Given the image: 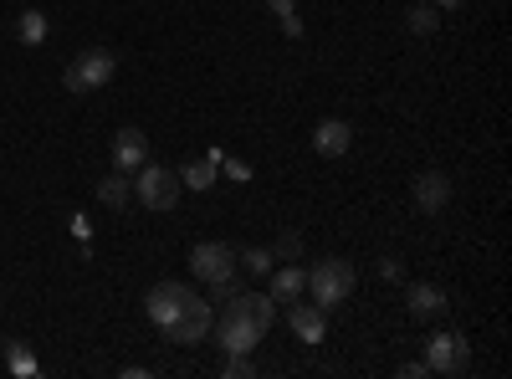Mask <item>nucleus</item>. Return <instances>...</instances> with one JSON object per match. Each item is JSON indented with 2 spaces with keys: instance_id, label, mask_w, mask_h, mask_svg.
Here are the masks:
<instances>
[{
  "instance_id": "20e7f679",
  "label": "nucleus",
  "mask_w": 512,
  "mask_h": 379,
  "mask_svg": "<svg viewBox=\"0 0 512 379\" xmlns=\"http://www.w3.org/2000/svg\"><path fill=\"white\" fill-rule=\"evenodd\" d=\"M128 180H134V200L144 205V210H175L180 205V170H164V164H139V170L134 175H128Z\"/></svg>"
},
{
  "instance_id": "423d86ee",
  "label": "nucleus",
  "mask_w": 512,
  "mask_h": 379,
  "mask_svg": "<svg viewBox=\"0 0 512 379\" xmlns=\"http://www.w3.org/2000/svg\"><path fill=\"white\" fill-rule=\"evenodd\" d=\"M190 267L205 287H221V282H241V267H236V246L226 241H195L190 246Z\"/></svg>"
},
{
  "instance_id": "ddd939ff",
  "label": "nucleus",
  "mask_w": 512,
  "mask_h": 379,
  "mask_svg": "<svg viewBox=\"0 0 512 379\" xmlns=\"http://www.w3.org/2000/svg\"><path fill=\"white\" fill-rule=\"evenodd\" d=\"M287 323L303 344H323L328 339V313L318 303H287Z\"/></svg>"
},
{
  "instance_id": "9d476101",
  "label": "nucleus",
  "mask_w": 512,
  "mask_h": 379,
  "mask_svg": "<svg viewBox=\"0 0 512 379\" xmlns=\"http://www.w3.org/2000/svg\"><path fill=\"white\" fill-rule=\"evenodd\" d=\"M313 149H318V159H344L354 149V123L349 118H323L313 129Z\"/></svg>"
},
{
  "instance_id": "5701e85b",
  "label": "nucleus",
  "mask_w": 512,
  "mask_h": 379,
  "mask_svg": "<svg viewBox=\"0 0 512 379\" xmlns=\"http://www.w3.org/2000/svg\"><path fill=\"white\" fill-rule=\"evenodd\" d=\"M216 170H221V180H236V185H246V180H251V164H246V159H231V154H221V159H216Z\"/></svg>"
},
{
  "instance_id": "4468645a",
  "label": "nucleus",
  "mask_w": 512,
  "mask_h": 379,
  "mask_svg": "<svg viewBox=\"0 0 512 379\" xmlns=\"http://www.w3.org/2000/svg\"><path fill=\"white\" fill-rule=\"evenodd\" d=\"M216 159H221V149H205L200 159H190L185 170H180V185H185V190H195V195H200V190H210V185L221 180V170H216Z\"/></svg>"
},
{
  "instance_id": "a878e982",
  "label": "nucleus",
  "mask_w": 512,
  "mask_h": 379,
  "mask_svg": "<svg viewBox=\"0 0 512 379\" xmlns=\"http://www.w3.org/2000/svg\"><path fill=\"white\" fill-rule=\"evenodd\" d=\"M400 272H405V262H400V257H379V277H390V282H395Z\"/></svg>"
},
{
  "instance_id": "1a4fd4ad",
  "label": "nucleus",
  "mask_w": 512,
  "mask_h": 379,
  "mask_svg": "<svg viewBox=\"0 0 512 379\" xmlns=\"http://www.w3.org/2000/svg\"><path fill=\"white\" fill-rule=\"evenodd\" d=\"M190 292H195V287H185V282H154V287H149V298H144L149 323H154V328H164L169 318L180 313V303L190 298Z\"/></svg>"
},
{
  "instance_id": "0eeeda50",
  "label": "nucleus",
  "mask_w": 512,
  "mask_h": 379,
  "mask_svg": "<svg viewBox=\"0 0 512 379\" xmlns=\"http://www.w3.org/2000/svg\"><path fill=\"white\" fill-rule=\"evenodd\" d=\"M425 364H431V374H466L472 369V344H466V333L436 328L431 339H425Z\"/></svg>"
},
{
  "instance_id": "f3484780",
  "label": "nucleus",
  "mask_w": 512,
  "mask_h": 379,
  "mask_svg": "<svg viewBox=\"0 0 512 379\" xmlns=\"http://www.w3.org/2000/svg\"><path fill=\"white\" fill-rule=\"evenodd\" d=\"M236 267L246 277H267L277 267V257H272V246H246V251H236Z\"/></svg>"
},
{
  "instance_id": "412c9836",
  "label": "nucleus",
  "mask_w": 512,
  "mask_h": 379,
  "mask_svg": "<svg viewBox=\"0 0 512 379\" xmlns=\"http://www.w3.org/2000/svg\"><path fill=\"white\" fill-rule=\"evenodd\" d=\"M405 26H410L415 36H431V31L441 26V11H436V6H410V11H405Z\"/></svg>"
},
{
  "instance_id": "f8f14e48",
  "label": "nucleus",
  "mask_w": 512,
  "mask_h": 379,
  "mask_svg": "<svg viewBox=\"0 0 512 379\" xmlns=\"http://www.w3.org/2000/svg\"><path fill=\"white\" fill-rule=\"evenodd\" d=\"M139 164H149V139H144V129H118V134H113V170H118V175H134Z\"/></svg>"
},
{
  "instance_id": "7ed1b4c3",
  "label": "nucleus",
  "mask_w": 512,
  "mask_h": 379,
  "mask_svg": "<svg viewBox=\"0 0 512 379\" xmlns=\"http://www.w3.org/2000/svg\"><path fill=\"white\" fill-rule=\"evenodd\" d=\"M113 72H118V57L108 47H88L82 57H72V67L62 72V88L72 98H93V93H103L113 82Z\"/></svg>"
},
{
  "instance_id": "393cba45",
  "label": "nucleus",
  "mask_w": 512,
  "mask_h": 379,
  "mask_svg": "<svg viewBox=\"0 0 512 379\" xmlns=\"http://www.w3.org/2000/svg\"><path fill=\"white\" fill-rule=\"evenodd\" d=\"M400 374H405V379H431V364H425V359H410V364H400Z\"/></svg>"
},
{
  "instance_id": "cd10ccee",
  "label": "nucleus",
  "mask_w": 512,
  "mask_h": 379,
  "mask_svg": "<svg viewBox=\"0 0 512 379\" xmlns=\"http://www.w3.org/2000/svg\"><path fill=\"white\" fill-rule=\"evenodd\" d=\"M0 313H6V303H0Z\"/></svg>"
},
{
  "instance_id": "dca6fc26",
  "label": "nucleus",
  "mask_w": 512,
  "mask_h": 379,
  "mask_svg": "<svg viewBox=\"0 0 512 379\" xmlns=\"http://www.w3.org/2000/svg\"><path fill=\"white\" fill-rule=\"evenodd\" d=\"M98 200H103V205H113V210H123L128 200H134V180L113 170L108 180H98Z\"/></svg>"
},
{
  "instance_id": "39448f33",
  "label": "nucleus",
  "mask_w": 512,
  "mask_h": 379,
  "mask_svg": "<svg viewBox=\"0 0 512 379\" xmlns=\"http://www.w3.org/2000/svg\"><path fill=\"white\" fill-rule=\"evenodd\" d=\"M210 323H216V303H210V298H195V292H190V298L180 303V313L169 318L159 333H164L169 344L190 349V344H205V339H210Z\"/></svg>"
},
{
  "instance_id": "6e6552de",
  "label": "nucleus",
  "mask_w": 512,
  "mask_h": 379,
  "mask_svg": "<svg viewBox=\"0 0 512 379\" xmlns=\"http://www.w3.org/2000/svg\"><path fill=\"white\" fill-rule=\"evenodd\" d=\"M410 200H415L420 216H441V210L451 205V180H446L441 170H420V175L410 180Z\"/></svg>"
},
{
  "instance_id": "f03ea898",
  "label": "nucleus",
  "mask_w": 512,
  "mask_h": 379,
  "mask_svg": "<svg viewBox=\"0 0 512 379\" xmlns=\"http://www.w3.org/2000/svg\"><path fill=\"white\" fill-rule=\"evenodd\" d=\"M354 287H359V272H354V262H344V257H323V262L308 272V292H313V303H318L323 313L344 308V303L354 298Z\"/></svg>"
},
{
  "instance_id": "b1692460",
  "label": "nucleus",
  "mask_w": 512,
  "mask_h": 379,
  "mask_svg": "<svg viewBox=\"0 0 512 379\" xmlns=\"http://www.w3.org/2000/svg\"><path fill=\"white\" fill-rule=\"evenodd\" d=\"M221 374H226V379H251V374H256V364H251V354H226Z\"/></svg>"
},
{
  "instance_id": "a211bd4d",
  "label": "nucleus",
  "mask_w": 512,
  "mask_h": 379,
  "mask_svg": "<svg viewBox=\"0 0 512 379\" xmlns=\"http://www.w3.org/2000/svg\"><path fill=\"white\" fill-rule=\"evenodd\" d=\"M47 16L41 11H21V21H16V36H21V47H41V41H47Z\"/></svg>"
},
{
  "instance_id": "2eb2a0df",
  "label": "nucleus",
  "mask_w": 512,
  "mask_h": 379,
  "mask_svg": "<svg viewBox=\"0 0 512 379\" xmlns=\"http://www.w3.org/2000/svg\"><path fill=\"white\" fill-rule=\"evenodd\" d=\"M272 303H297L308 292V272L303 267H272Z\"/></svg>"
},
{
  "instance_id": "9b49d317",
  "label": "nucleus",
  "mask_w": 512,
  "mask_h": 379,
  "mask_svg": "<svg viewBox=\"0 0 512 379\" xmlns=\"http://www.w3.org/2000/svg\"><path fill=\"white\" fill-rule=\"evenodd\" d=\"M405 308H410V318H420V323H436V318H446V292L436 287V282H410L405 287Z\"/></svg>"
},
{
  "instance_id": "f257e3e1",
  "label": "nucleus",
  "mask_w": 512,
  "mask_h": 379,
  "mask_svg": "<svg viewBox=\"0 0 512 379\" xmlns=\"http://www.w3.org/2000/svg\"><path fill=\"white\" fill-rule=\"evenodd\" d=\"M272 318H277V303H272V298L236 287L231 298L221 303V313H216V323H210V333H216V344H221L226 354H251L256 344L267 339Z\"/></svg>"
},
{
  "instance_id": "bb28decb",
  "label": "nucleus",
  "mask_w": 512,
  "mask_h": 379,
  "mask_svg": "<svg viewBox=\"0 0 512 379\" xmlns=\"http://www.w3.org/2000/svg\"><path fill=\"white\" fill-rule=\"evenodd\" d=\"M431 6H436V11H456V6H461V0H431Z\"/></svg>"
},
{
  "instance_id": "4be33fe9",
  "label": "nucleus",
  "mask_w": 512,
  "mask_h": 379,
  "mask_svg": "<svg viewBox=\"0 0 512 379\" xmlns=\"http://www.w3.org/2000/svg\"><path fill=\"white\" fill-rule=\"evenodd\" d=\"M272 257H277V262H297V257H303V236H297V231H282L277 246H272Z\"/></svg>"
},
{
  "instance_id": "6ab92c4d",
  "label": "nucleus",
  "mask_w": 512,
  "mask_h": 379,
  "mask_svg": "<svg viewBox=\"0 0 512 379\" xmlns=\"http://www.w3.org/2000/svg\"><path fill=\"white\" fill-rule=\"evenodd\" d=\"M6 369H11L16 379H36V374H41V364H36V354H31L26 344H6Z\"/></svg>"
},
{
  "instance_id": "aec40b11",
  "label": "nucleus",
  "mask_w": 512,
  "mask_h": 379,
  "mask_svg": "<svg viewBox=\"0 0 512 379\" xmlns=\"http://www.w3.org/2000/svg\"><path fill=\"white\" fill-rule=\"evenodd\" d=\"M267 6H272V16L282 21V36H287V41L303 36V16H297V0H267Z\"/></svg>"
}]
</instances>
